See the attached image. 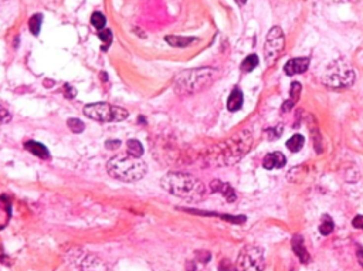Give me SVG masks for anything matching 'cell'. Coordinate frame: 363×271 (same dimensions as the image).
<instances>
[{"instance_id": "3", "label": "cell", "mask_w": 363, "mask_h": 271, "mask_svg": "<svg viewBox=\"0 0 363 271\" xmlns=\"http://www.w3.org/2000/svg\"><path fill=\"white\" fill-rule=\"evenodd\" d=\"M218 71L215 68L202 67L186 70L176 76L173 90L178 95H192L210 87L217 78Z\"/></svg>"}, {"instance_id": "31", "label": "cell", "mask_w": 363, "mask_h": 271, "mask_svg": "<svg viewBox=\"0 0 363 271\" xmlns=\"http://www.w3.org/2000/svg\"><path fill=\"white\" fill-rule=\"evenodd\" d=\"M119 145H121L119 141H107V144H105V147L108 149H116V148H119Z\"/></svg>"}, {"instance_id": "14", "label": "cell", "mask_w": 363, "mask_h": 271, "mask_svg": "<svg viewBox=\"0 0 363 271\" xmlns=\"http://www.w3.org/2000/svg\"><path fill=\"white\" fill-rule=\"evenodd\" d=\"M292 250L296 254V257L299 259L301 263H309L311 257H309V253L306 250L305 244H304V238L301 237L299 234H296L292 237Z\"/></svg>"}, {"instance_id": "26", "label": "cell", "mask_w": 363, "mask_h": 271, "mask_svg": "<svg viewBox=\"0 0 363 271\" xmlns=\"http://www.w3.org/2000/svg\"><path fill=\"white\" fill-rule=\"evenodd\" d=\"M267 134H268V139H278L283 134V125H277L271 129H268Z\"/></svg>"}, {"instance_id": "16", "label": "cell", "mask_w": 363, "mask_h": 271, "mask_svg": "<svg viewBox=\"0 0 363 271\" xmlns=\"http://www.w3.org/2000/svg\"><path fill=\"white\" fill-rule=\"evenodd\" d=\"M26 149L29 151V152H32L33 155H36L37 158L40 159H50V152H48V149L43 145V144H40V142H36V141H29V142H26Z\"/></svg>"}, {"instance_id": "27", "label": "cell", "mask_w": 363, "mask_h": 271, "mask_svg": "<svg viewBox=\"0 0 363 271\" xmlns=\"http://www.w3.org/2000/svg\"><path fill=\"white\" fill-rule=\"evenodd\" d=\"M10 119H11V114L9 113V110L0 104V124H7Z\"/></svg>"}, {"instance_id": "2", "label": "cell", "mask_w": 363, "mask_h": 271, "mask_svg": "<svg viewBox=\"0 0 363 271\" xmlns=\"http://www.w3.org/2000/svg\"><path fill=\"white\" fill-rule=\"evenodd\" d=\"M162 188L173 196L189 202H199L204 197L206 188L200 179L193 176L190 173L183 172H169L166 173L162 181Z\"/></svg>"}, {"instance_id": "21", "label": "cell", "mask_w": 363, "mask_h": 271, "mask_svg": "<svg viewBox=\"0 0 363 271\" xmlns=\"http://www.w3.org/2000/svg\"><path fill=\"white\" fill-rule=\"evenodd\" d=\"M126 147H128V154L132 155V156H136V158H141L142 154H144V147L139 141L136 139H129L126 142Z\"/></svg>"}, {"instance_id": "25", "label": "cell", "mask_w": 363, "mask_h": 271, "mask_svg": "<svg viewBox=\"0 0 363 271\" xmlns=\"http://www.w3.org/2000/svg\"><path fill=\"white\" fill-rule=\"evenodd\" d=\"M67 125L68 128H70V131H73L74 134H81L85 129L84 122L81 119H78V118H70L67 121Z\"/></svg>"}, {"instance_id": "7", "label": "cell", "mask_w": 363, "mask_h": 271, "mask_svg": "<svg viewBox=\"0 0 363 271\" xmlns=\"http://www.w3.org/2000/svg\"><path fill=\"white\" fill-rule=\"evenodd\" d=\"M264 251L255 244H247L238 253L236 271H264Z\"/></svg>"}, {"instance_id": "17", "label": "cell", "mask_w": 363, "mask_h": 271, "mask_svg": "<svg viewBox=\"0 0 363 271\" xmlns=\"http://www.w3.org/2000/svg\"><path fill=\"white\" fill-rule=\"evenodd\" d=\"M197 39L194 37H183V36H166L165 41L172 47H178V48H186L189 45L194 43Z\"/></svg>"}, {"instance_id": "19", "label": "cell", "mask_w": 363, "mask_h": 271, "mask_svg": "<svg viewBox=\"0 0 363 271\" xmlns=\"http://www.w3.org/2000/svg\"><path fill=\"white\" fill-rule=\"evenodd\" d=\"M333 229H335V223H333L332 217L328 215L322 216L321 223H319V233L322 236H329L333 232Z\"/></svg>"}, {"instance_id": "35", "label": "cell", "mask_w": 363, "mask_h": 271, "mask_svg": "<svg viewBox=\"0 0 363 271\" xmlns=\"http://www.w3.org/2000/svg\"><path fill=\"white\" fill-rule=\"evenodd\" d=\"M101 78H102V81H107V79H108V77H107V74H105V73H101Z\"/></svg>"}, {"instance_id": "6", "label": "cell", "mask_w": 363, "mask_h": 271, "mask_svg": "<svg viewBox=\"0 0 363 271\" xmlns=\"http://www.w3.org/2000/svg\"><path fill=\"white\" fill-rule=\"evenodd\" d=\"M84 114L94 121L100 122H119L128 118V111L108 102H94L84 107Z\"/></svg>"}, {"instance_id": "8", "label": "cell", "mask_w": 363, "mask_h": 271, "mask_svg": "<svg viewBox=\"0 0 363 271\" xmlns=\"http://www.w3.org/2000/svg\"><path fill=\"white\" fill-rule=\"evenodd\" d=\"M284 47H285L284 32L281 30V27L274 26L267 34L265 47H264V56H265L267 66H272L280 58V56L283 54Z\"/></svg>"}, {"instance_id": "10", "label": "cell", "mask_w": 363, "mask_h": 271, "mask_svg": "<svg viewBox=\"0 0 363 271\" xmlns=\"http://www.w3.org/2000/svg\"><path fill=\"white\" fill-rule=\"evenodd\" d=\"M309 57H298V58H291L287 61L284 66V73L287 76H296L305 73L309 67Z\"/></svg>"}, {"instance_id": "11", "label": "cell", "mask_w": 363, "mask_h": 271, "mask_svg": "<svg viewBox=\"0 0 363 271\" xmlns=\"http://www.w3.org/2000/svg\"><path fill=\"white\" fill-rule=\"evenodd\" d=\"M287 163V159L284 156V154L281 152H272L265 155V158L262 160V166L264 169L267 170H274V169H283Z\"/></svg>"}, {"instance_id": "36", "label": "cell", "mask_w": 363, "mask_h": 271, "mask_svg": "<svg viewBox=\"0 0 363 271\" xmlns=\"http://www.w3.org/2000/svg\"><path fill=\"white\" fill-rule=\"evenodd\" d=\"M325 1H330V0H325Z\"/></svg>"}, {"instance_id": "15", "label": "cell", "mask_w": 363, "mask_h": 271, "mask_svg": "<svg viewBox=\"0 0 363 271\" xmlns=\"http://www.w3.org/2000/svg\"><path fill=\"white\" fill-rule=\"evenodd\" d=\"M243 101H244V97H243V92L240 88H234L231 91V94L228 95V100H227V110L231 111V113H236L238 110H241L243 107Z\"/></svg>"}, {"instance_id": "9", "label": "cell", "mask_w": 363, "mask_h": 271, "mask_svg": "<svg viewBox=\"0 0 363 271\" xmlns=\"http://www.w3.org/2000/svg\"><path fill=\"white\" fill-rule=\"evenodd\" d=\"M68 264L75 271H109L102 260L87 251H71Z\"/></svg>"}, {"instance_id": "1", "label": "cell", "mask_w": 363, "mask_h": 271, "mask_svg": "<svg viewBox=\"0 0 363 271\" xmlns=\"http://www.w3.org/2000/svg\"><path fill=\"white\" fill-rule=\"evenodd\" d=\"M253 145V135L250 131H241L237 135L231 136L224 142L213 147L210 151V158L207 159L212 165L226 166L233 165L243 158Z\"/></svg>"}, {"instance_id": "18", "label": "cell", "mask_w": 363, "mask_h": 271, "mask_svg": "<svg viewBox=\"0 0 363 271\" xmlns=\"http://www.w3.org/2000/svg\"><path fill=\"white\" fill-rule=\"evenodd\" d=\"M305 145V138L301 135V134H296V135L291 136L288 141H287V148L291 151V152H299Z\"/></svg>"}, {"instance_id": "13", "label": "cell", "mask_w": 363, "mask_h": 271, "mask_svg": "<svg viewBox=\"0 0 363 271\" xmlns=\"http://www.w3.org/2000/svg\"><path fill=\"white\" fill-rule=\"evenodd\" d=\"M210 189H212V192L221 193V194L226 197L227 202H234V200L237 199L234 189H233L228 183H224V182L213 181L212 182V185H210Z\"/></svg>"}, {"instance_id": "34", "label": "cell", "mask_w": 363, "mask_h": 271, "mask_svg": "<svg viewBox=\"0 0 363 271\" xmlns=\"http://www.w3.org/2000/svg\"><path fill=\"white\" fill-rule=\"evenodd\" d=\"M236 3H237L238 6H244L247 3V0H236Z\"/></svg>"}, {"instance_id": "20", "label": "cell", "mask_w": 363, "mask_h": 271, "mask_svg": "<svg viewBox=\"0 0 363 271\" xmlns=\"http://www.w3.org/2000/svg\"><path fill=\"white\" fill-rule=\"evenodd\" d=\"M260 60H258V56L257 54H250L244 58V61L241 63V71L243 73H251L254 68L258 66Z\"/></svg>"}, {"instance_id": "32", "label": "cell", "mask_w": 363, "mask_h": 271, "mask_svg": "<svg viewBox=\"0 0 363 271\" xmlns=\"http://www.w3.org/2000/svg\"><path fill=\"white\" fill-rule=\"evenodd\" d=\"M358 247V250H356V254H358V260H359V263L362 264L363 266V249L361 247V246H356Z\"/></svg>"}, {"instance_id": "22", "label": "cell", "mask_w": 363, "mask_h": 271, "mask_svg": "<svg viewBox=\"0 0 363 271\" xmlns=\"http://www.w3.org/2000/svg\"><path fill=\"white\" fill-rule=\"evenodd\" d=\"M41 22H43V16L41 14H33L29 19V29L34 36H38L40 30H41Z\"/></svg>"}, {"instance_id": "33", "label": "cell", "mask_w": 363, "mask_h": 271, "mask_svg": "<svg viewBox=\"0 0 363 271\" xmlns=\"http://www.w3.org/2000/svg\"><path fill=\"white\" fill-rule=\"evenodd\" d=\"M6 260H7V257L4 256L3 250H1V247H0V261H1V263H6Z\"/></svg>"}, {"instance_id": "24", "label": "cell", "mask_w": 363, "mask_h": 271, "mask_svg": "<svg viewBox=\"0 0 363 271\" xmlns=\"http://www.w3.org/2000/svg\"><path fill=\"white\" fill-rule=\"evenodd\" d=\"M98 37H100V40H101L102 44H104L102 50L105 51L107 48H109V45L112 43V32L109 29H105V30L102 29L101 32L98 33Z\"/></svg>"}, {"instance_id": "30", "label": "cell", "mask_w": 363, "mask_h": 271, "mask_svg": "<svg viewBox=\"0 0 363 271\" xmlns=\"http://www.w3.org/2000/svg\"><path fill=\"white\" fill-rule=\"evenodd\" d=\"M218 271H233V267L230 266L228 260H223L220 263V267H218Z\"/></svg>"}, {"instance_id": "12", "label": "cell", "mask_w": 363, "mask_h": 271, "mask_svg": "<svg viewBox=\"0 0 363 271\" xmlns=\"http://www.w3.org/2000/svg\"><path fill=\"white\" fill-rule=\"evenodd\" d=\"M301 91H302V85H301L298 81H294V82L291 84V88H290V98H288L287 101H284L283 107H281V111H283V113H290V111L294 108L295 104L299 101Z\"/></svg>"}, {"instance_id": "29", "label": "cell", "mask_w": 363, "mask_h": 271, "mask_svg": "<svg viewBox=\"0 0 363 271\" xmlns=\"http://www.w3.org/2000/svg\"><path fill=\"white\" fill-rule=\"evenodd\" d=\"M352 225L353 227H356V229H362L363 230V216L362 215H358L353 220H352Z\"/></svg>"}, {"instance_id": "23", "label": "cell", "mask_w": 363, "mask_h": 271, "mask_svg": "<svg viewBox=\"0 0 363 271\" xmlns=\"http://www.w3.org/2000/svg\"><path fill=\"white\" fill-rule=\"evenodd\" d=\"M105 23H107V19H105V16L102 13H100V11L92 13V16H91V24H92V27H95L97 30H102L104 26H105Z\"/></svg>"}, {"instance_id": "28", "label": "cell", "mask_w": 363, "mask_h": 271, "mask_svg": "<svg viewBox=\"0 0 363 271\" xmlns=\"http://www.w3.org/2000/svg\"><path fill=\"white\" fill-rule=\"evenodd\" d=\"M63 92H64V95H66L67 98H74V97L77 95V91H75V88H73V87H70V85H64Z\"/></svg>"}, {"instance_id": "5", "label": "cell", "mask_w": 363, "mask_h": 271, "mask_svg": "<svg viewBox=\"0 0 363 271\" xmlns=\"http://www.w3.org/2000/svg\"><path fill=\"white\" fill-rule=\"evenodd\" d=\"M355 71L345 60L330 63L322 76V84L330 90L340 91L349 88L355 82Z\"/></svg>"}, {"instance_id": "4", "label": "cell", "mask_w": 363, "mask_h": 271, "mask_svg": "<svg viewBox=\"0 0 363 271\" xmlns=\"http://www.w3.org/2000/svg\"><path fill=\"white\" fill-rule=\"evenodd\" d=\"M107 170L115 179L122 182H136L146 175L147 166L141 158L132 156L129 154H121L108 160Z\"/></svg>"}]
</instances>
